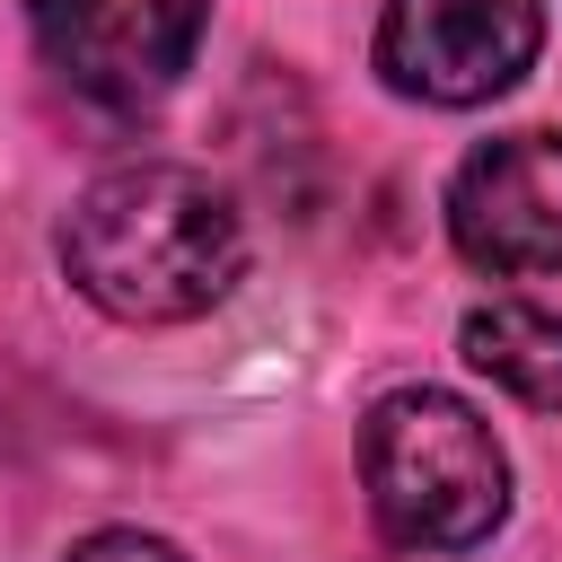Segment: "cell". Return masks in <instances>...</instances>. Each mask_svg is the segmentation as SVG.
Segmentation results:
<instances>
[{
    "label": "cell",
    "instance_id": "8992f818",
    "mask_svg": "<svg viewBox=\"0 0 562 562\" xmlns=\"http://www.w3.org/2000/svg\"><path fill=\"white\" fill-rule=\"evenodd\" d=\"M465 369H483L527 413H562V316L536 299H492L465 316Z\"/></svg>",
    "mask_w": 562,
    "mask_h": 562
},
{
    "label": "cell",
    "instance_id": "52a82bcc",
    "mask_svg": "<svg viewBox=\"0 0 562 562\" xmlns=\"http://www.w3.org/2000/svg\"><path fill=\"white\" fill-rule=\"evenodd\" d=\"M70 562H184L167 536H140V527H97L70 544Z\"/></svg>",
    "mask_w": 562,
    "mask_h": 562
},
{
    "label": "cell",
    "instance_id": "7a4b0ae2",
    "mask_svg": "<svg viewBox=\"0 0 562 562\" xmlns=\"http://www.w3.org/2000/svg\"><path fill=\"white\" fill-rule=\"evenodd\" d=\"M369 518L404 553H465L509 518V457L492 422L448 386H395L360 422Z\"/></svg>",
    "mask_w": 562,
    "mask_h": 562
},
{
    "label": "cell",
    "instance_id": "5b68a950",
    "mask_svg": "<svg viewBox=\"0 0 562 562\" xmlns=\"http://www.w3.org/2000/svg\"><path fill=\"white\" fill-rule=\"evenodd\" d=\"M448 237L474 272L501 281L562 272V132L527 123L465 149V167L448 176Z\"/></svg>",
    "mask_w": 562,
    "mask_h": 562
},
{
    "label": "cell",
    "instance_id": "3957f363",
    "mask_svg": "<svg viewBox=\"0 0 562 562\" xmlns=\"http://www.w3.org/2000/svg\"><path fill=\"white\" fill-rule=\"evenodd\" d=\"M544 44V0H386L378 9V70L395 97L422 105H492L527 79Z\"/></svg>",
    "mask_w": 562,
    "mask_h": 562
},
{
    "label": "cell",
    "instance_id": "6da1fadb",
    "mask_svg": "<svg viewBox=\"0 0 562 562\" xmlns=\"http://www.w3.org/2000/svg\"><path fill=\"white\" fill-rule=\"evenodd\" d=\"M61 272L88 307L123 325H184L211 316L246 272V220L237 202L176 158L105 167L70 220H61Z\"/></svg>",
    "mask_w": 562,
    "mask_h": 562
},
{
    "label": "cell",
    "instance_id": "277c9868",
    "mask_svg": "<svg viewBox=\"0 0 562 562\" xmlns=\"http://www.w3.org/2000/svg\"><path fill=\"white\" fill-rule=\"evenodd\" d=\"M35 53L88 97V105H158L211 26V0H26Z\"/></svg>",
    "mask_w": 562,
    "mask_h": 562
}]
</instances>
